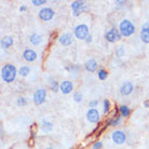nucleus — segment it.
Listing matches in <instances>:
<instances>
[{
  "label": "nucleus",
  "mask_w": 149,
  "mask_h": 149,
  "mask_svg": "<svg viewBox=\"0 0 149 149\" xmlns=\"http://www.w3.org/2000/svg\"><path fill=\"white\" fill-rule=\"evenodd\" d=\"M53 130V123L50 122V121H47V120H42V123H41V131L43 133H49Z\"/></svg>",
  "instance_id": "obj_18"
},
{
  "label": "nucleus",
  "mask_w": 149,
  "mask_h": 149,
  "mask_svg": "<svg viewBox=\"0 0 149 149\" xmlns=\"http://www.w3.org/2000/svg\"><path fill=\"white\" fill-rule=\"evenodd\" d=\"M13 43H14V38L12 36H4L0 41V47H1L2 50H7L10 47H12Z\"/></svg>",
  "instance_id": "obj_15"
},
{
  "label": "nucleus",
  "mask_w": 149,
  "mask_h": 149,
  "mask_svg": "<svg viewBox=\"0 0 149 149\" xmlns=\"http://www.w3.org/2000/svg\"><path fill=\"white\" fill-rule=\"evenodd\" d=\"M111 139L116 145H122L127 142V134L122 130H115L111 132Z\"/></svg>",
  "instance_id": "obj_6"
},
{
  "label": "nucleus",
  "mask_w": 149,
  "mask_h": 149,
  "mask_svg": "<svg viewBox=\"0 0 149 149\" xmlns=\"http://www.w3.org/2000/svg\"><path fill=\"white\" fill-rule=\"evenodd\" d=\"M72 41H74V38L70 33H63L58 37V42L64 47H69L72 43Z\"/></svg>",
  "instance_id": "obj_12"
},
{
  "label": "nucleus",
  "mask_w": 149,
  "mask_h": 149,
  "mask_svg": "<svg viewBox=\"0 0 149 149\" xmlns=\"http://www.w3.org/2000/svg\"><path fill=\"white\" fill-rule=\"evenodd\" d=\"M72 98H74V101L76 103H81L83 101V96H82V94L80 92H74V95H72Z\"/></svg>",
  "instance_id": "obj_25"
},
{
  "label": "nucleus",
  "mask_w": 149,
  "mask_h": 149,
  "mask_svg": "<svg viewBox=\"0 0 149 149\" xmlns=\"http://www.w3.org/2000/svg\"><path fill=\"white\" fill-rule=\"evenodd\" d=\"M86 120L90 123H100L101 121V112L96 108H90L86 111Z\"/></svg>",
  "instance_id": "obj_8"
},
{
  "label": "nucleus",
  "mask_w": 149,
  "mask_h": 149,
  "mask_svg": "<svg viewBox=\"0 0 149 149\" xmlns=\"http://www.w3.org/2000/svg\"><path fill=\"white\" fill-rule=\"evenodd\" d=\"M37 136H38V133L34 130V127H31V129H30V137H31V139H35Z\"/></svg>",
  "instance_id": "obj_31"
},
{
  "label": "nucleus",
  "mask_w": 149,
  "mask_h": 149,
  "mask_svg": "<svg viewBox=\"0 0 149 149\" xmlns=\"http://www.w3.org/2000/svg\"><path fill=\"white\" fill-rule=\"evenodd\" d=\"M119 115L122 118H129L131 116V109L127 105H120L119 106Z\"/></svg>",
  "instance_id": "obj_16"
},
{
  "label": "nucleus",
  "mask_w": 149,
  "mask_h": 149,
  "mask_svg": "<svg viewBox=\"0 0 149 149\" xmlns=\"http://www.w3.org/2000/svg\"><path fill=\"white\" fill-rule=\"evenodd\" d=\"M116 54H117L118 57H121V56L124 55V54H125V49H124V47H123V45H120L119 48H118V50H117Z\"/></svg>",
  "instance_id": "obj_27"
},
{
  "label": "nucleus",
  "mask_w": 149,
  "mask_h": 149,
  "mask_svg": "<svg viewBox=\"0 0 149 149\" xmlns=\"http://www.w3.org/2000/svg\"><path fill=\"white\" fill-rule=\"evenodd\" d=\"M17 74H19V69H16V67L11 63L4 64L1 68V79L6 83H12L15 81Z\"/></svg>",
  "instance_id": "obj_1"
},
{
  "label": "nucleus",
  "mask_w": 149,
  "mask_h": 149,
  "mask_svg": "<svg viewBox=\"0 0 149 149\" xmlns=\"http://www.w3.org/2000/svg\"><path fill=\"white\" fill-rule=\"evenodd\" d=\"M110 110H111V102L108 98H105L103 101V113L107 116L110 113Z\"/></svg>",
  "instance_id": "obj_20"
},
{
  "label": "nucleus",
  "mask_w": 149,
  "mask_h": 149,
  "mask_svg": "<svg viewBox=\"0 0 149 149\" xmlns=\"http://www.w3.org/2000/svg\"><path fill=\"white\" fill-rule=\"evenodd\" d=\"M97 77L101 81H104L106 79L108 78V71L106 70L105 68H98L97 70Z\"/></svg>",
  "instance_id": "obj_23"
},
{
  "label": "nucleus",
  "mask_w": 149,
  "mask_h": 149,
  "mask_svg": "<svg viewBox=\"0 0 149 149\" xmlns=\"http://www.w3.org/2000/svg\"><path fill=\"white\" fill-rule=\"evenodd\" d=\"M29 41L31 45H39L42 43V41H43V38L42 36L39 34H33L31 36L29 37Z\"/></svg>",
  "instance_id": "obj_17"
},
{
  "label": "nucleus",
  "mask_w": 149,
  "mask_h": 149,
  "mask_svg": "<svg viewBox=\"0 0 149 149\" xmlns=\"http://www.w3.org/2000/svg\"><path fill=\"white\" fill-rule=\"evenodd\" d=\"M74 90V83L72 81H69V80H64L60 83V91L63 94L67 95V94L71 93Z\"/></svg>",
  "instance_id": "obj_11"
},
{
  "label": "nucleus",
  "mask_w": 149,
  "mask_h": 149,
  "mask_svg": "<svg viewBox=\"0 0 149 149\" xmlns=\"http://www.w3.org/2000/svg\"><path fill=\"white\" fill-rule=\"evenodd\" d=\"M123 122V118L120 115L116 116V117H110L108 120H106L105 124L107 127H119Z\"/></svg>",
  "instance_id": "obj_14"
},
{
  "label": "nucleus",
  "mask_w": 149,
  "mask_h": 149,
  "mask_svg": "<svg viewBox=\"0 0 149 149\" xmlns=\"http://www.w3.org/2000/svg\"><path fill=\"white\" fill-rule=\"evenodd\" d=\"M98 106V101L97 100H93V101L89 102V107L90 108H95Z\"/></svg>",
  "instance_id": "obj_30"
},
{
  "label": "nucleus",
  "mask_w": 149,
  "mask_h": 149,
  "mask_svg": "<svg viewBox=\"0 0 149 149\" xmlns=\"http://www.w3.org/2000/svg\"><path fill=\"white\" fill-rule=\"evenodd\" d=\"M124 3H125V1L124 0H117V1H115V4L117 8H120L122 7V6H124Z\"/></svg>",
  "instance_id": "obj_32"
},
{
  "label": "nucleus",
  "mask_w": 149,
  "mask_h": 149,
  "mask_svg": "<svg viewBox=\"0 0 149 149\" xmlns=\"http://www.w3.org/2000/svg\"><path fill=\"white\" fill-rule=\"evenodd\" d=\"M84 69L88 72H97L98 70V64L94 58H90L84 63Z\"/></svg>",
  "instance_id": "obj_13"
},
{
  "label": "nucleus",
  "mask_w": 149,
  "mask_h": 149,
  "mask_svg": "<svg viewBox=\"0 0 149 149\" xmlns=\"http://www.w3.org/2000/svg\"><path fill=\"white\" fill-rule=\"evenodd\" d=\"M47 100V90L45 88H40L35 91L34 95H33V101L36 105L43 104Z\"/></svg>",
  "instance_id": "obj_7"
},
{
  "label": "nucleus",
  "mask_w": 149,
  "mask_h": 149,
  "mask_svg": "<svg viewBox=\"0 0 149 149\" xmlns=\"http://www.w3.org/2000/svg\"><path fill=\"white\" fill-rule=\"evenodd\" d=\"M16 104H17V106H19V107H24V106H26L27 105V101L25 97H19L17 98V101H16Z\"/></svg>",
  "instance_id": "obj_26"
},
{
  "label": "nucleus",
  "mask_w": 149,
  "mask_h": 149,
  "mask_svg": "<svg viewBox=\"0 0 149 149\" xmlns=\"http://www.w3.org/2000/svg\"><path fill=\"white\" fill-rule=\"evenodd\" d=\"M45 149H54V148H53V147H47Z\"/></svg>",
  "instance_id": "obj_37"
},
{
  "label": "nucleus",
  "mask_w": 149,
  "mask_h": 149,
  "mask_svg": "<svg viewBox=\"0 0 149 149\" xmlns=\"http://www.w3.org/2000/svg\"><path fill=\"white\" fill-rule=\"evenodd\" d=\"M19 12H26L27 11V7L26 6H25V4H23V6H21V7H19Z\"/></svg>",
  "instance_id": "obj_34"
},
{
  "label": "nucleus",
  "mask_w": 149,
  "mask_h": 149,
  "mask_svg": "<svg viewBox=\"0 0 149 149\" xmlns=\"http://www.w3.org/2000/svg\"><path fill=\"white\" fill-rule=\"evenodd\" d=\"M119 31L122 38L131 37L135 33V25L131 22L130 19H124L119 23Z\"/></svg>",
  "instance_id": "obj_2"
},
{
  "label": "nucleus",
  "mask_w": 149,
  "mask_h": 149,
  "mask_svg": "<svg viewBox=\"0 0 149 149\" xmlns=\"http://www.w3.org/2000/svg\"><path fill=\"white\" fill-rule=\"evenodd\" d=\"M105 39L110 43H115V42H118V41L121 40L122 36L120 34L119 29H117L116 27H112L105 33Z\"/></svg>",
  "instance_id": "obj_4"
},
{
  "label": "nucleus",
  "mask_w": 149,
  "mask_h": 149,
  "mask_svg": "<svg viewBox=\"0 0 149 149\" xmlns=\"http://www.w3.org/2000/svg\"><path fill=\"white\" fill-rule=\"evenodd\" d=\"M84 6H86V1H83V0H74L70 4L72 11H78V10L82 9Z\"/></svg>",
  "instance_id": "obj_19"
},
{
  "label": "nucleus",
  "mask_w": 149,
  "mask_h": 149,
  "mask_svg": "<svg viewBox=\"0 0 149 149\" xmlns=\"http://www.w3.org/2000/svg\"><path fill=\"white\" fill-rule=\"evenodd\" d=\"M142 27H145V28H147V29H149V21H147V22H145L144 24H143Z\"/></svg>",
  "instance_id": "obj_36"
},
{
  "label": "nucleus",
  "mask_w": 149,
  "mask_h": 149,
  "mask_svg": "<svg viewBox=\"0 0 149 149\" xmlns=\"http://www.w3.org/2000/svg\"><path fill=\"white\" fill-rule=\"evenodd\" d=\"M30 67L29 66H27V65H24V66H21V67L19 68V74L21 76V77H27L28 74H30Z\"/></svg>",
  "instance_id": "obj_22"
},
{
  "label": "nucleus",
  "mask_w": 149,
  "mask_h": 149,
  "mask_svg": "<svg viewBox=\"0 0 149 149\" xmlns=\"http://www.w3.org/2000/svg\"><path fill=\"white\" fill-rule=\"evenodd\" d=\"M23 58L28 63H33L38 58V54L33 49H26L23 52Z\"/></svg>",
  "instance_id": "obj_10"
},
{
  "label": "nucleus",
  "mask_w": 149,
  "mask_h": 149,
  "mask_svg": "<svg viewBox=\"0 0 149 149\" xmlns=\"http://www.w3.org/2000/svg\"><path fill=\"white\" fill-rule=\"evenodd\" d=\"M90 35L89 26L86 24H79L74 27V36L78 40H86L88 36Z\"/></svg>",
  "instance_id": "obj_3"
},
{
  "label": "nucleus",
  "mask_w": 149,
  "mask_h": 149,
  "mask_svg": "<svg viewBox=\"0 0 149 149\" xmlns=\"http://www.w3.org/2000/svg\"><path fill=\"white\" fill-rule=\"evenodd\" d=\"M31 3L35 7H41V6H43L45 3H47V0H33Z\"/></svg>",
  "instance_id": "obj_28"
},
{
  "label": "nucleus",
  "mask_w": 149,
  "mask_h": 149,
  "mask_svg": "<svg viewBox=\"0 0 149 149\" xmlns=\"http://www.w3.org/2000/svg\"><path fill=\"white\" fill-rule=\"evenodd\" d=\"M54 14H55V12L53 10L52 8H49V7H43L41 8L39 12H38V16H39V19L41 21H43V22H49V21H51V19L54 17Z\"/></svg>",
  "instance_id": "obj_5"
},
{
  "label": "nucleus",
  "mask_w": 149,
  "mask_h": 149,
  "mask_svg": "<svg viewBox=\"0 0 149 149\" xmlns=\"http://www.w3.org/2000/svg\"><path fill=\"white\" fill-rule=\"evenodd\" d=\"M139 36H141V40L144 43H149V29H147L145 27H142Z\"/></svg>",
  "instance_id": "obj_21"
},
{
  "label": "nucleus",
  "mask_w": 149,
  "mask_h": 149,
  "mask_svg": "<svg viewBox=\"0 0 149 149\" xmlns=\"http://www.w3.org/2000/svg\"><path fill=\"white\" fill-rule=\"evenodd\" d=\"M84 41H86V43H91V42L93 41V37H92V35H89V36H88V38H86Z\"/></svg>",
  "instance_id": "obj_33"
},
{
  "label": "nucleus",
  "mask_w": 149,
  "mask_h": 149,
  "mask_svg": "<svg viewBox=\"0 0 149 149\" xmlns=\"http://www.w3.org/2000/svg\"><path fill=\"white\" fill-rule=\"evenodd\" d=\"M102 148H103V142H101V141H96L92 145V149H102Z\"/></svg>",
  "instance_id": "obj_29"
},
{
  "label": "nucleus",
  "mask_w": 149,
  "mask_h": 149,
  "mask_svg": "<svg viewBox=\"0 0 149 149\" xmlns=\"http://www.w3.org/2000/svg\"><path fill=\"white\" fill-rule=\"evenodd\" d=\"M134 91V84L131 81H124L120 86V93L123 96H129Z\"/></svg>",
  "instance_id": "obj_9"
},
{
  "label": "nucleus",
  "mask_w": 149,
  "mask_h": 149,
  "mask_svg": "<svg viewBox=\"0 0 149 149\" xmlns=\"http://www.w3.org/2000/svg\"><path fill=\"white\" fill-rule=\"evenodd\" d=\"M50 90H51L52 92H54V93L58 92V91H60V83L57 81H55V80H53V81L50 83Z\"/></svg>",
  "instance_id": "obj_24"
},
{
  "label": "nucleus",
  "mask_w": 149,
  "mask_h": 149,
  "mask_svg": "<svg viewBox=\"0 0 149 149\" xmlns=\"http://www.w3.org/2000/svg\"><path fill=\"white\" fill-rule=\"evenodd\" d=\"M143 105H144V107H145V108H149V100H146V101H144Z\"/></svg>",
  "instance_id": "obj_35"
}]
</instances>
